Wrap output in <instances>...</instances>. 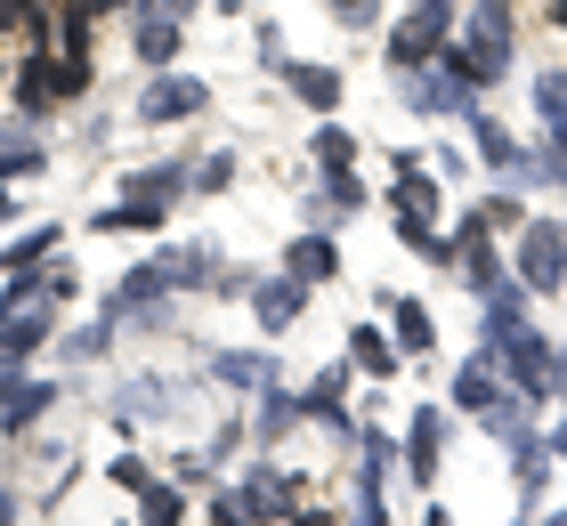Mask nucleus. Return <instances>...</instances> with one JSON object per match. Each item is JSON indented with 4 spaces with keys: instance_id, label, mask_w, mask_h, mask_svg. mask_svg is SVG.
Here are the masks:
<instances>
[{
    "instance_id": "4",
    "label": "nucleus",
    "mask_w": 567,
    "mask_h": 526,
    "mask_svg": "<svg viewBox=\"0 0 567 526\" xmlns=\"http://www.w3.org/2000/svg\"><path fill=\"white\" fill-rule=\"evenodd\" d=\"M300 292H308L300 276H276V283H260V324H268V332H284V324L300 316Z\"/></svg>"
},
{
    "instance_id": "28",
    "label": "nucleus",
    "mask_w": 567,
    "mask_h": 526,
    "mask_svg": "<svg viewBox=\"0 0 567 526\" xmlns=\"http://www.w3.org/2000/svg\"><path fill=\"white\" fill-rule=\"evenodd\" d=\"M292 526H332V518L324 510H292Z\"/></svg>"
},
{
    "instance_id": "8",
    "label": "nucleus",
    "mask_w": 567,
    "mask_h": 526,
    "mask_svg": "<svg viewBox=\"0 0 567 526\" xmlns=\"http://www.w3.org/2000/svg\"><path fill=\"white\" fill-rule=\"evenodd\" d=\"M171 292V268H138V276H122V292H114V308L131 316V308H154Z\"/></svg>"
},
{
    "instance_id": "5",
    "label": "nucleus",
    "mask_w": 567,
    "mask_h": 526,
    "mask_svg": "<svg viewBox=\"0 0 567 526\" xmlns=\"http://www.w3.org/2000/svg\"><path fill=\"white\" fill-rule=\"evenodd\" d=\"M332 268H341V251H332L324 235H300V244H292V276H300V283H324Z\"/></svg>"
},
{
    "instance_id": "23",
    "label": "nucleus",
    "mask_w": 567,
    "mask_h": 526,
    "mask_svg": "<svg viewBox=\"0 0 567 526\" xmlns=\"http://www.w3.org/2000/svg\"><path fill=\"white\" fill-rule=\"evenodd\" d=\"M41 163V146H24V138H0V171H33Z\"/></svg>"
},
{
    "instance_id": "15",
    "label": "nucleus",
    "mask_w": 567,
    "mask_h": 526,
    "mask_svg": "<svg viewBox=\"0 0 567 526\" xmlns=\"http://www.w3.org/2000/svg\"><path fill=\"white\" fill-rule=\"evenodd\" d=\"M300 421V398H260V437H284Z\"/></svg>"
},
{
    "instance_id": "14",
    "label": "nucleus",
    "mask_w": 567,
    "mask_h": 526,
    "mask_svg": "<svg viewBox=\"0 0 567 526\" xmlns=\"http://www.w3.org/2000/svg\"><path fill=\"white\" fill-rule=\"evenodd\" d=\"M171 49H178V24H163V17H146V24H138V58H146V65H163Z\"/></svg>"
},
{
    "instance_id": "20",
    "label": "nucleus",
    "mask_w": 567,
    "mask_h": 526,
    "mask_svg": "<svg viewBox=\"0 0 567 526\" xmlns=\"http://www.w3.org/2000/svg\"><path fill=\"white\" fill-rule=\"evenodd\" d=\"M471 130H478V154H486V163H511V138H503V122H486V114H478Z\"/></svg>"
},
{
    "instance_id": "11",
    "label": "nucleus",
    "mask_w": 567,
    "mask_h": 526,
    "mask_svg": "<svg viewBox=\"0 0 567 526\" xmlns=\"http://www.w3.org/2000/svg\"><path fill=\"white\" fill-rule=\"evenodd\" d=\"M454 398L471 405V413H495V373H486V364H462V373H454Z\"/></svg>"
},
{
    "instance_id": "22",
    "label": "nucleus",
    "mask_w": 567,
    "mask_h": 526,
    "mask_svg": "<svg viewBox=\"0 0 567 526\" xmlns=\"http://www.w3.org/2000/svg\"><path fill=\"white\" fill-rule=\"evenodd\" d=\"M212 373H219V381H268V364H260V357H219Z\"/></svg>"
},
{
    "instance_id": "18",
    "label": "nucleus",
    "mask_w": 567,
    "mask_h": 526,
    "mask_svg": "<svg viewBox=\"0 0 567 526\" xmlns=\"http://www.w3.org/2000/svg\"><path fill=\"white\" fill-rule=\"evenodd\" d=\"M163 268H171V283H203L212 276V251H171Z\"/></svg>"
},
{
    "instance_id": "9",
    "label": "nucleus",
    "mask_w": 567,
    "mask_h": 526,
    "mask_svg": "<svg viewBox=\"0 0 567 526\" xmlns=\"http://www.w3.org/2000/svg\"><path fill=\"white\" fill-rule=\"evenodd\" d=\"M49 244H58V227H33V235H17V244L0 251V268H9V276H33L41 259H49Z\"/></svg>"
},
{
    "instance_id": "16",
    "label": "nucleus",
    "mask_w": 567,
    "mask_h": 526,
    "mask_svg": "<svg viewBox=\"0 0 567 526\" xmlns=\"http://www.w3.org/2000/svg\"><path fill=\"white\" fill-rule=\"evenodd\" d=\"M430 470H437V413L414 421V478H430Z\"/></svg>"
},
{
    "instance_id": "19",
    "label": "nucleus",
    "mask_w": 567,
    "mask_h": 526,
    "mask_svg": "<svg viewBox=\"0 0 567 526\" xmlns=\"http://www.w3.org/2000/svg\"><path fill=\"white\" fill-rule=\"evenodd\" d=\"M349 154H357V146L341 138V130H317V163H324V171H349Z\"/></svg>"
},
{
    "instance_id": "21",
    "label": "nucleus",
    "mask_w": 567,
    "mask_h": 526,
    "mask_svg": "<svg viewBox=\"0 0 567 526\" xmlns=\"http://www.w3.org/2000/svg\"><path fill=\"white\" fill-rule=\"evenodd\" d=\"M324 195H332V210H357V203H365V187H357L349 171H324Z\"/></svg>"
},
{
    "instance_id": "29",
    "label": "nucleus",
    "mask_w": 567,
    "mask_h": 526,
    "mask_svg": "<svg viewBox=\"0 0 567 526\" xmlns=\"http://www.w3.org/2000/svg\"><path fill=\"white\" fill-rule=\"evenodd\" d=\"M0 526H9V486H0Z\"/></svg>"
},
{
    "instance_id": "27",
    "label": "nucleus",
    "mask_w": 567,
    "mask_h": 526,
    "mask_svg": "<svg viewBox=\"0 0 567 526\" xmlns=\"http://www.w3.org/2000/svg\"><path fill=\"white\" fill-rule=\"evenodd\" d=\"M17 398V364H0V405H9Z\"/></svg>"
},
{
    "instance_id": "31",
    "label": "nucleus",
    "mask_w": 567,
    "mask_h": 526,
    "mask_svg": "<svg viewBox=\"0 0 567 526\" xmlns=\"http://www.w3.org/2000/svg\"><path fill=\"white\" fill-rule=\"evenodd\" d=\"M430 526H446V510H430Z\"/></svg>"
},
{
    "instance_id": "3",
    "label": "nucleus",
    "mask_w": 567,
    "mask_h": 526,
    "mask_svg": "<svg viewBox=\"0 0 567 526\" xmlns=\"http://www.w3.org/2000/svg\"><path fill=\"white\" fill-rule=\"evenodd\" d=\"M49 340V316H0V364H24Z\"/></svg>"
},
{
    "instance_id": "2",
    "label": "nucleus",
    "mask_w": 567,
    "mask_h": 526,
    "mask_svg": "<svg viewBox=\"0 0 567 526\" xmlns=\"http://www.w3.org/2000/svg\"><path fill=\"white\" fill-rule=\"evenodd\" d=\"M138 114L146 122H178V114H203V82H154L138 97Z\"/></svg>"
},
{
    "instance_id": "24",
    "label": "nucleus",
    "mask_w": 567,
    "mask_h": 526,
    "mask_svg": "<svg viewBox=\"0 0 567 526\" xmlns=\"http://www.w3.org/2000/svg\"><path fill=\"white\" fill-rule=\"evenodd\" d=\"M0 24H24V33H41V17H33V0H0Z\"/></svg>"
},
{
    "instance_id": "33",
    "label": "nucleus",
    "mask_w": 567,
    "mask_h": 526,
    "mask_svg": "<svg viewBox=\"0 0 567 526\" xmlns=\"http://www.w3.org/2000/svg\"><path fill=\"white\" fill-rule=\"evenodd\" d=\"M0 219H9V195H0Z\"/></svg>"
},
{
    "instance_id": "10",
    "label": "nucleus",
    "mask_w": 567,
    "mask_h": 526,
    "mask_svg": "<svg viewBox=\"0 0 567 526\" xmlns=\"http://www.w3.org/2000/svg\"><path fill=\"white\" fill-rule=\"evenodd\" d=\"M390 316H398V349L422 357V349H430V308H422V300H390Z\"/></svg>"
},
{
    "instance_id": "25",
    "label": "nucleus",
    "mask_w": 567,
    "mask_h": 526,
    "mask_svg": "<svg viewBox=\"0 0 567 526\" xmlns=\"http://www.w3.org/2000/svg\"><path fill=\"white\" fill-rule=\"evenodd\" d=\"M227 178H236V163H227V154H212V163L195 171V187H227Z\"/></svg>"
},
{
    "instance_id": "7",
    "label": "nucleus",
    "mask_w": 567,
    "mask_h": 526,
    "mask_svg": "<svg viewBox=\"0 0 567 526\" xmlns=\"http://www.w3.org/2000/svg\"><path fill=\"white\" fill-rule=\"evenodd\" d=\"M284 82L300 90V105H317V114H332V97H341V82L324 65H284Z\"/></svg>"
},
{
    "instance_id": "26",
    "label": "nucleus",
    "mask_w": 567,
    "mask_h": 526,
    "mask_svg": "<svg viewBox=\"0 0 567 526\" xmlns=\"http://www.w3.org/2000/svg\"><path fill=\"white\" fill-rule=\"evenodd\" d=\"M341 17L349 24H373V0H341Z\"/></svg>"
},
{
    "instance_id": "32",
    "label": "nucleus",
    "mask_w": 567,
    "mask_h": 526,
    "mask_svg": "<svg viewBox=\"0 0 567 526\" xmlns=\"http://www.w3.org/2000/svg\"><path fill=\"white\" fill-rule=\"evenodd\" d=\"M551 389H567V364H559V381H551Z\"/></svg>"
},
{
    "instance_id": "6",
    "label": "nucleus",
    "mask_w": 567,
    "mask_h": 526,
    "mask_svg": "<svg viewBox=\"0 0 567 526\" xmlns=\"http://www.w3.org/2000/svg\"><path fill=\"white\" fill-rule=\"evenodd\" d=\"M49 398H58V389H49V381H17V398L0 405V421H9V430H33V421L49 413Z\"/></svg>"
},
{
    "instance_id": "30",
    "label": "nucleus",
    "mask_w": 567,
    "mask_h": 526,
    "mask_svg": "<svg viewBox=\"0 0 567 526\" xmlns=\"http://www.w3.org/2000/svg\"><path fill=\"white\" fill-rule=\"evenodd\" d=\"M551 454H567V430H559V437H551Z\"/></svg>"
},
{
    "instance_id": "17",
    "label": "nucleus",
    "mask_w": 567,
    "mask_h": 526,
    "mask_svg": "<svg viewBox=\"0 0 567 526\" xmlns=\"http://www.w3.org/2000/svg\"><path fill=\"white\" fill-rule=\"evenodd\" d=\"M178 518H187V503L171 486H146V526H178Z\"/></svg>"
},
{
    "instance_id": "12",
    "label": "nucleus",
    "mask_w": 567,
    "mask_h": 526,
    "mask_svg": "<svg viewBox=\"0 0 567 526\" xmlns=\"http://www.w3.org/2000/svg\"><path fill=\"white\" fill-rule=\"evenodd\" d=\"M349 357H357V364H365V373H398V349H390V340H381L373 324H365V332H357V340H349Z\"/></svg>"
},
{
    "instance_id": "13",
    "label": "nucleus",
    "mask_w": 567,
    "mask_h": 526,
    "mask_svg": "<svg viewBox=\"0 0 567 526\" xmlns=\"http://www.w3.org/2000/svg\"><path fill=\"white\" fill-rule=\"evenodd\" d=\"M535 105H544V122L559 130V146H567V82H559V73H544V82H535Z\"/></svg>"
},
{
    "instance_id": "1",
    "label": "nucleus",
    "mask_w": 567,
    "mask_h": 526,
    "mask_svg": "<svg viewBox=\"0 0 567 526\" xmlns=\"http://www.w3.org/2000/svg\"><path fill=\"white\" fill-rule=\"evenodd\" d=\"M559 251H567V227H527V251H519V268H527V283H535V292H551V283H567Z\"/></svg>"
}]
</instances>
